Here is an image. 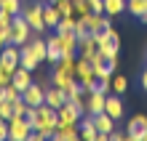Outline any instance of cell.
<instances>
[{
  "label": "cell",
  "mask_w": 147,
  "mask_h": 141,
  "mask_svg": "<svg viewBox=\"0 0 147 141\" xmlns=\"http://www.w3.org/2000/svg\"><path fill=\"white\" fill-rule=\"evenodd\" d=\"M96 40H99V53L107 56V59H118V51H120V37L115 29H105V32H96Z\"/></svg>",
  "instance_id": "6da1fadb"
},
{
  "label": "cell",
  "mask_w": 147,
  "mask_h": 141,
  "mask_svg": "<svg viewBox=\"0 0 147 141\" xmlns=\"http://www.w3.org/2000/svg\"><path fill=\"white\" fill-rule=\"evenodd\" d=\"M56 112H59V125H78L80 117L86 114L83 101H64Z\"/></svg>",
  "instance_id": "7a4b0ae2"
},
{
  "label": "cell",
  "mask_w": 147,
  "mask_h": 141,
  "mask_svg": "<svg viewBox=\"0 0 147 141\" xmlns=\"http://www.w3.org/2000/svg\"><path fill=\"white\" fill-rule=\"evenodd\" d=\"M30 133H32V125L27 122L24 114H13V117L8 120V138H13V141H27Z\"/></svg>",
  "instance_id": "3957f363"
},
{
  "label": "cell",
  "mask_w": 147,
  "mask_h": 141,
  "mask_svg": "<svg viewBox=\"0 0 147 141\" xmlns=\"http://www.w3.org/2000/svg\"><path fill=\"white\" fill-rule=\"evenodd\" d=\"M91 67H94V75H96V80H110L112 75H115V67H118V59H107L96 53L91 59Z\"/></svg>",
  "instance_id": "277c9868"
},
{
  "label": "cell",
  "mask_w": 147,
  "mask_h": 141,
  "mask_svg": "<svg viewBox=\"0 0 147 141\" xmlns=\"http://www.w3.org/2000/svg\"><path fill=\"white\" fill-rule=\"evenodd\" d=\"M30 35H32V27L27 24V19L22 13H16L13 21H11V43L13 45H24L30 40Z\"/></svg>",
  "instance_id": "5b68a950"
},
{
  "label": "cell",
  "mask_w": 147,
  "mask_h": 141,
  "mask_svg": "<svg viewBox=\"0 0 147 141\" xmlns=\"http://www.w3.org/2000/svg\"><path fill=\"white\" fill-rule=\"evenodd\" d=\"M22 16L27 19V24L32 27V32H43L46 29V21H43V0L40 3H30L22 8Z\"/></svg>",
  "instance_id": "8992f818"
},
{
  "label": "cell",
  "mask_w": 147,
  "mask_h": 141,
  "mask_svg": "<svg viewBox=\"0 0 147 141\" xmlns=\"http://www.w3.org/2000/svg\"><path fill=\"white\" fill-rule=\"evenodd\" d=\"M126 136L131 141H147V114H134V117L128 120Z\"/></svg>",
  "instance_id": "52a82bcc"
},
{
  "label": "cell",
  "mask_w": 147,
  "mask_h": 141,
  "mask_svg": "<svg viewBox=\"0 0 147 141\" xmlns=\"http://www.w3.org/2000/svg\"><path fill=\"white\" fill-rule=\"evenodd\" d=\"M105 99H107V93H102V91H86L83 96V109L86 114H99V112H105Z\"/></svg>",
  "instance_id": "ba28073f"
},
{
  "label": "cell",
  "mask_w": 147,
  "mask_h": 141,
  "mask_svg": "<svg viewBox=\"0 0 147 141\" xmlns=\"http://www.w3.org/2000/svg\"><path fill=\"white\" fill-rule=\"evenodd\" d=\"M99 53V40H96V32H88L86 37H80L78 40V56L80 59H94Z\"/></svg>",
  "instance_id": "9c48e42d"
},
{
  "label": "cell",
  "mask_w": 147,
  "mask_h": 141,
  "mask_svg": "<svg viewBox=\"0 0 147 141\" xmlns=\"http://www.w3.org/2000/svg\"><path fill=\"white\" fill-rule=\"evenodd\" d=\"M0 67H5L8 72H13L19 67V45H13V43L3 45V51H0Z\"/></svg>",
  "instance_id": "30bf717a"
},
{
  "label": "cell",
  "mask_w": 147,
  "mask_h": 141,
  "mask_svg": "<svg viewBox=\"0 0 147 141\" xmlns=\"http://www.w3.org/2000/svg\"><path fill=\"white\" fill-rule=\"evenodd\" d=\"M40 64V59H38V53L32 51V45H30V40L24 43V45H19V67H24V69H35Z\"/></svg>",
  "instance_id": "8fae6325"
},
{
  "label": "cell",
  "mask_w": 147,
  "mask_h": 141,
  "mask_svg": "<svg viewBox=\"0 0 147 141\" xmlns=\"http://www.w3.org/2000/svg\"><path fill=\"white\" fill-rule=\"evenodd\" d=\"M94 125L99 130V141H105L112 130H115V120H112L107 112H99V114H94Z\"/></svg>",
  "instance_id": "7c38bea8"
},
{
  "label": "cell",
  "mask_w": 147,
  "mask_h": 141,
  "mask_svg": "<svg viewBox=\"0 0 147 141\" xmlns=\"http://www.w3.org/2000/svg\"><path fill=\"white\" fill-rule=\"evenodd\" d=\"M22 99L30 104V107H40V104H46V91L38 85V83H32L30 88H24L22 91Z\"/></svg>",
  "instance_id": "4fadbf2b"
},
{
  "label": "cell",
  "mask_w": 147,
  "mask_h": 141,
  "mask_svg": "<svg viewBox=\"0 0 147 141\" xmlns=\"http://www.w3.org/2000/svg\"><path fill=\"white\" fill-rule=\"evenodd\" d=\"M78 128H80V138L99 141V130H96V125H94V114H83L80 122H78Z\"/></svg>",
  "instance_id": "5bb4252c"
},
{
  "label": "cell",
  "mask_w": 147,
  "mask_h": 141,
  "mask_svg": "<svg viewBox=\"0 0 147 141\" xmlns=\"http://www.w3.org/2000/svg\"><path fill=\"white\" fill-rule=\"evenodd\" d=\"M105 112L110 114L112 120H120V117H123V101H120V93H107Z\"/></svg>",
  "instance_id": "9a60e30c"
},
{
  "label": "cell",
  "mask_w": 147,
  "mask_h": 141,
  "mask_svg": "<svg viewBox=\"0 0 147 141\" xmlns=\"http://www.w3.org/2000/svg\"><path fill=\"white\" fill-rule=\"evenodd\" d=\"M43 21H46V29H56L59 21H62V13L54 3H46L43 5Z\"/></svg>",
  "instance_id": "2e32d148"
},
{
  "label": "cell",
  "mask_w": 147,
  "mask_h": 141,
  "mask_svg": "<svg viewBox=\"0 0 147 141\" xmlns=\"http://www.w3.org/2000/svg\"><path fill=\"white\" fill-rule=\"evenodd\" d=\"M56 40L62 45V53H78V35L75 32H56Z\"/></svg>",
  "instance_id": "e0dca14e"
},
{
  "label": "cell",
  "mask_w": 147,
  "mask_h": 141,
  "mask_svg": "<svg viewBox=\"0 0 147 141\" xmlns=\"http://www.w3.org/2000/svg\"><path fill=\"white\" fill-rule=\"evenodd\" d=\"M11 85H16L19 91L30 88L32 85V72H30V69H24V67H16L13 75H11Z\"/></svg>",
  "instance_id": "ac0fdd59"
},
{
  "label": "cell",
  "mask_w": 147,
  "mask_h": 141,
  "mask_svg": "<svg viewBox=\"0 0 147 141\" xmlns=\"http://www.w3.org/2000/svg\"><path fill=\"white\" fill-rule=\"evenodd\" d=\"M51 138H56V141H78L80 138V128L78 125H59Z\"/></svg>",
  "instance_id": "d6986e66"
},
{
  "label": "cell",
  "mask_w": 147,
  "mask_h": 141,
  "mask_svg": "<svg viewBox=\"0 0 147 141\" xmlns=\"http://www.w3.org/2000/svg\"><path fill=\"white\" fill-rule=\"evenodd\" d=\"M51 83H54L56 88H62V91L67 93V91H70V88H72L78 80H75V75H67V72H62V69L56 67V69H54V77H51Z\"/></svg>",
  "instance_id": "ffe728a7"
},
{
  "label": "cell",
  "mask_w": 147,
  "mask_h": 141,
  "mask_svg": "<svg viewBox=\"0 0 147 141\" xmlns=\"http://www.w3.org/2000/svg\"><path fill=\"white\" fill-rule=\"evenodd\" d=\"M67 101V93L62 91V88H56V85H51V88H46V104L48 107H54V109H59L62 104Z\"/></svg>",
  "instance_id": "44dd1931"
},
{
  "label": "cell",
  "mask_w": 147,
  "mask_h": 141,
  "mask_svg": "<svg viewBox=\"0 0 147 141\" xmlns=\"http://www.w3.org/2000/svg\"><path fill=\"white\" fill-rule=\"evenodd\" d=\"M86 21H88V29L91 32H105L110 29V19H105V13H86Z\"/></svg>",
  "instance_id": "7402d4cb"
},
{
  "label": "cell",
  "mask_w": 147,
  "mask_h": 141,
  "mask_svg": "<svg viewBox=\"0 0 147 141\" xmlns=\"http://www.w3.org/2000/svg\"><path fill=\"white\" fill-rule=\"evenodd\" d=\"M126 8L139 21H147V0H126Z\"/></svg>",
  "instance_id": "603a6c76"
},
{
  "label": "cell",
  "mask_w": 147,
  "mask_h": 141,
  "mask_svg": "<svg viewBox=\"0 0 147 141\" xmlns=\"http://www.w3.org/2000/svg\"><path fill=\"white\" fill-rule=\"evenodd\" d=\"M62 59V45H59V40H56V35L54 37H48V53H46V61H56Z\"/></svg>",
  "instance_id": "cb8c5ba5"
},
{
  "label": "cell",
  "mask_w": 147,
  "mask_h": 141,
  "mask_svg": "<svg viewBox=\"0 0 147 141\" xmlns=\"http://www.w3.org/2000/svg\"><path fill=\"white\" fill-rule=\"evenodd\" d=\"M126 11V0H105V13L107 16H120Z\"/></svg>",
  "instance_id": "d4e9b609"
},
{
  "label": "cell",
  "mask_w": 147,
  "mask_h": 141,
  "mask_svg": "<svg viewBox=\"0 0 147 141\" xmlns=\"http://www.w3.org/2000/svg\"><path fill=\"white\" fill-rule=\"evenodd\" d=\"M126 88H128V80L123 75H112L110 77V93H126Z\"/></svg>",
  "instance_id": "484cf974"
},
{
  "label": "cell",
  "mask_w": 147,
  "mask_h": 141,
  "mask_svg": "<svg viewBox=\"0 0 147 141\" xmlns=\"http://www.w3.org/2000/svg\"><path fill=\"white\" fill-rule=\"evenodd\" d=\"M3 99H5V101H19V99H22V91H19L16 85L8 83V85L3 88Z\"/></svg>",
  "instance_id": "4316f807"
},
{
  "label": "cell",
  "mask_w": 147,
  "mask_h": 141,
  "mask_svg": "<svg viewBox=\"0 0 147 141\" xmlns=\"http://www.w3.org/2000/svg\"><path fill=\"white\" fill-rule=\"evenodd\" d=\"M75 19H78V16H62L56 32H75Z\"/></svg>",
  "instance_id": "83f0119b"
},
{
  "label": "cell",
  "mask_w": 147,
  "mask_h": 141,
  "mask_svg": "<svg viewBox=\"0 0 147 141\" xmlns=\"http://www.w3.org/2000/svg\"><path fill=\"white\" fill-rule=\"evenodd\" d=\"M54 5L59 8V13H62V16H75V8H72V0H56Z\"/></svg>",
  "instance_id": "f1b7e54d"
},
{
  "label": "cell",
  "mask_w": 147,
  "mask_h": 141,
  "mask_svg": "<svg viewBox=\"0 0 147 141\" xmlns=\"http://www.w3.org/2000/svg\"><path fill=\"white\" fill-rule=\"evenodd\" d=\"M72 8H75V16H86V13H91L88 0H72Z\"/></svg>",
  "instance_id": "f546056e"
},
{
  "label": "cell",
  "mask_w": 147,
  "mask_h": 141,
  "mask_svg": "<svg viewBox=\"0 0 147 141\" xmlns=\"http://www.w3.org/2000/svg\"><path fill=\"white\" fill-rule=\"evenodd\" d=\"M0 8H3L5 13L16 16V13H19V0H0Z\"/></svg>",
  "instance_id": "4dcf8cb0"
},
{
  "label": "cell",
  "mask_w": 147,
  "mask_h": 141,
  "mask_svg": "<svg viewBox=\"0 0 147 141\" xmlns=\"http://www.w3.org/2000/svg\"><path fill=\"white\" fill-rule=\"evenodd\" d=\"M0 117H3V120H11L13 117V101H0Z\"/></svg>",
  "instance_id": "1f68e13d"
},
{
  "label": "cell",
  "mask_w": 147,
  "mask_h": 141,
  "mask_svg": "<svg viewBox=\"0 0 147 141\" xmlns=\"http://www.w3.org/2000/svg\"><path fill=\"white\" fill-rule=\"evenodd\" d=\"M11 21H13V16L0 8V29H11Z\"/></svg>",
  "instance_id": "d6a6232c"
},
{
  "label": "cell",
  "mask_w": 147,
  "mask_h": 141,
  "mask_svg": "<svg viewBox=\"0 0 147 141\" xmlns=\"http://www.w3.org/2000/svg\"><path fill=\"white\" fill-rule=\"evenodd\" d=\"M11 75H13V72H8L5 67H0V88H5L8 83H11Z\"/></svg>",
  "instance_id": "836d02e7"
},
{
  "label": "cell",
  "mask_w": 147,
  "mask_h": 141,
  "mask_svg": "<svg viewBox=\"0 0 147 141\" xmlns=\"http://www.w3.org/2000/svg\"><path fill=\"white\" fill-rule=\"evenodd\" d=\"M88 5L94 13H105V0H88Z\"/></svg>",
  "instance_id": "e575fe53"
},
{
  "label": "cell",
  "mask_w": 147,
  "mask_h": 141,
  "mask_svg": "<svg viewBox=\"0 0 147 141\" xmlns=\"http://www.w3.org/2000/svg\"><path fill=\"white\" fill-rule=\"evenodd\" d=\"M3 138H8V120L0 117V141H3Z\"/></svg>",
  "instance_id": "d590c367"
},
{
  "label": "cell",
  "mask_w": 147,
  "mask_h": 141,
  "mask_svg": "<svg viewBox=\"0 0 147 141\" xmlns=\"http://www.w3.org/2000/svg\"><path fill=\"white\" fill-rule=\"evenodd\" d=\"M107 138H112V141H123V138H126V136H123V133H118V130H112V133H110V136H107Z\"/></svg>",
  "instance_id": "8d00e7d4"
},
{
  "label": "cell",
  "mask_w": 147,
  "mask_h": 141,
  "mask_svg": "<svg viewBox=\"0 0 147 141\" xmlns=\"http://www.w3.org/2000/svg\"><path fill=\"white\" fill-rule=\"evenodd\" d=\"M142 88H144V91H147V69H144V72H142Z\"/></svg>",
  "instance_id": "74e56055"
},
{
  "label": "cell",
  "mask_w": 147,
  "mask_h": 141,
  "mask_svg": "<svg viewBox=\"0 0 147 141\" xmlns=\"http://www.w3.org/2000/svg\"><path fill=\"white\" fill-rule=\"evenodd\" d=\"M0 101H3V88H0Z\"/></svg>",
  "instance_id": "f35d334b"
},
{
  "label": "cell",
  "mask_w": 147,
  "mask_h": 141,
  "mask_svg": "<svg viewBox=\"0 0 147 141\" xmlns=\"http://www.w3.org/2000/svg\"><path fill=\"white\" fill-rule=\"evenodd\" d=\"M43 3H54V0H43Z\"/></svg>",
  "instance_id": "ab89813d"
},
{
  "label": "cell",
  "mask_w": 147,
  "mask_h": 141,
  "mask_svg": "<svg viewBox=\"0 0 147 141\" xmlns=\"http://www.w3.org/2000/svg\"><path fill=\"white\" fill-rule=\"evenodd\" d=\"M0 51H3V45H0Z\"/></svg>",
  "instance_id": "60d3db41"
}]
</instances>
